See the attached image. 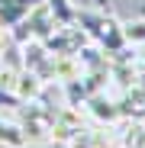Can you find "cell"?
Instances as JSON below:
<instances>
[{
	"instance_id": "6da1fadb",
	"label": "cell",
	"mask_w": 145,
	"mask_h": 148,
	"mask_svg": "<svg viewBox=\"0 0 145 148\" xmlns=\"http://www.w3.org/2000/svg\"><path fill=\"white\" fill-rule=\"evenodd\" d=\"M84 106H87V116L90 119H97V122H103V126H116L119 119V106H116V100H110L107 97V90H100V93H90L87 100H84Z\"/></svg>"
},
{
	"instance_id": "277c9868",
	"label": "cell",
	"mask_w": 145,
	"mask_h": 148,
	"mask_svg": "<svg viewBox=\"0 0 145 148\" xmlns=\"http://www.w3.org/2000/svg\"><path fill=\"white\" fill-rule=\"evenodd\" d=\"M42 3L48 7V13L55 16L58 26H68V23H74V16H78V7L71 3V0H42Z\"/></svg>"
},
{
	"instance_id": "3957f363",
	"label": "cell",
	"mask_w": 145,
	"mask_h": 148,
	"mask_svg": "<svg viewBox=\"0 0 145 148\" xmlns=\"http://www.w3.org/2000/svg\"><path fill=\"white\" fill-rule=\"evenodd\" d=\"M0 145L3 148H26V132H23L19 119L10 113H0Z\"/></svg>"
},
{
	"instance_id": "5b68a950",
	"label": "cell",
	"mask_w": 145,
	"mask_h": 148,
	"mask_svg": "<svg viewBox=\"0 0 145 148\" xmlns=\"http://www.w3.org/2000/svg\"><path fill=\"white\" fill-rule=\"evenodd\" d=\"M123 39H126V45H132V48L145 42V16H142V19L123 23Z\"/></svg>"
},
{
	"instance_id": "7a4b0ae2",
	"label": "cell",
	"mask_w": 145,
	"mask_h": 148,
	"mask_svg": "<svg viewBox=\"0 0 145 148\" xmlns=\"http://www.w3.org/2000/svg\"><path fill=\"white\" fill-rule=\"evenodd\" d=\"M42 87H45V77L39 71H32V68H19V74H16V87H13V93L19 97L23 103H32V100H39V93H42Z\"/></svg>"
},
{
	"instance_id": "8992f818",
	"label": "cell",
	"mask_w": 145,
	"mask_h": 148,
	"mask_svg": "<svg viewBox=\"0 0 145 148\" xmlns=\"http://www.w3.org/2000/svg\"><path fill=\"white\" fill-rule=\"evenodd\" d=\"M135 58H139V61H145V42H142V45H135Z\"/></svg>"
}]
</instances>
